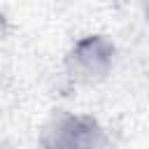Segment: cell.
Segmentation results:
<instances>
[{
	"label": "cell",
	"instance_id": "cell-3",
	"mask_svg": "<svg viewBox=\"0 0 149 149\" xmlns=\"http://www.w3.org/2000/svg\"><path fill=\"white\" fill-rule=\"evenodd\" d=\"M9 33H12V23H9L7 14H5L2 9H0V44H5V42H7Z\"/></svg>",
	"mask_w": 149,
	"mask_h": 149
},
{
	"label": "cell",
	"instance_id": "cell-2",
	"mask_svg": "<svg viewBox=\"0 0 149 149\" xmlns=\"http://www.w3.org/2000/svg\"><path fill=\"white\" fill-rule=\"evenodd\" d=\"M40 144L49 149H102L112 144V137L93 114L58 112L44 123Z\"/></svg>",
	"mask_w": 149,
	"mask_h": 149
},
{
	"label": "cell",
	"instance_id": "cell-1",
	"mask_svg": "<svg viewBox=\"0 0 149 149\" xmlns=\"http://www.w3.org/2000/svg\"><path fill=\"white\" fill-rule=\"evenodd\" d=\"M119 65V47L105 33H86L77 37L63 56V72L74 86L105 84Z\"/></svg>",
	"mask_w": 149,
	"mask_h": 149
}]
</instances>
